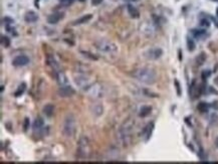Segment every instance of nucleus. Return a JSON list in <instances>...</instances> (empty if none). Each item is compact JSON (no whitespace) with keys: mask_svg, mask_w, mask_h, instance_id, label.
Here are the masks:
<instances>
[{"mask_svg":"<svg viewBox=\"0 0 218 164\" xmlns=\"http://www.w3.org/2000/svg\"><path fill=\"white\" fill-rule=\"evenodd\" d=\"M90 111L95 116H101L103 112H104V108H103V105L100 104V103H95L94 105L90 106Z\"/></svg>","mask_w":218,"mask_h":164,"instance_id":"obj_16","label":"nucleus"},{"mask_svg":"<svg viewBox=\"0 0 218 164\" xmlns=\"http://www.w3.org/2000/svg\"><path fill=\"white\" fill-rule=\"evenodd\" d=\"M43 127H44V121H43V119L41 118V117H37L33 122V131L34 132L39 131V130H41Z\"/></svg>","mask_w":218,"mask_h":164,"instance_id":"obj_20","label":"nucleus"},{"mask_svg":"<svg viewBox=\"0 0 218 164\" xmlns=\"http://www.w3.org/2000/svg\"><path fill=\"white\" fill-rule=\"evenodd\" d=\"M216 145H217V147H218V138L216 139Z\"/></svg>","mask_w":218,"mask_h":164,"instance_id":"obj_40","label":"nucleus"},{"mask_svg":"<svg viewBox=\"0 0 218 164\" xmlns=\"http://www.w3.org/2000/svg\"><path fill=\"white\" fill-rule=\"evenodd\" d=\"M3 22H5V26H8V25H11L12 23H14V20L11 18H9V17H5V18H3Z\"/></svg>","mask_w":218,"mask_h":164,"instance_id":"obj_32","label":"nucleus"},{"mask_svg":"<svg viewBox=\"0 0 218 164\" xmlns=\"http://www.w3.org/2000/svg\"><path fill=\"white\" fill-rule=\"evenodd\" d=\"M195 60H196V63H197V65H202L203 63H205V60H206V53H201L197 58H196Z\"/></svg>","mask_w":218,"mask_h":164,"instance_id":"obj_25","label":"nucleus"},{"mask_svg":"<svg viewBox=\"0 0 218 164\" xmlns=\"http://www.w3.org/2000/svg\"><path fill=\"white\" fill-rule=\"evenodd\" d=\"M75 83L85 92H87V90L94 84L90 75L85 73H77V75H75Z\"/></svg>","mask_w":218,"mask_h":164,"instance_id":"obj_6","label":"nucleus"},{"mask_svg":"<svg viewBox=\"0 0 218 164\" xmlns=\"http://www.w3.org/2000/svg\"><path fill=\"white\" fill-rule=\"evenodd\" d=\"M216 15H217V16H218V8H217V9H216Z\"/></svg>","mask_w":218,"mask_h":164,"instance_id":"obj_41","label":"nucleus"},{"mask_svg":"<svg viewBox=\"0 0 218 164\" xmlns=\"http://www.w3.org/2000/svg\"><path fill=\"white\" fill-rule=\"evenodd\" d=\"M1 45L4 47H9V45H10V40H9L8 36L1 35Z\"/></svg>","mask_w":218,"mask_h":164,"instance_id":"obj_26","label":"nucleus"},{"mask_svg":"<svg viewBox=\"0 0 218 164\" xmlns=\"http://www.w3.org/2000/svg\"><path fill=\"white\" fill-rule=\"evenodd\" d=\"M132 76L134 79L145 85H153L157 81V73L155 72V70L151 68H137L133 72Z\"/></svg>","mask_w":218,"mask_h":164,"instance_id":"obj_1","label":"nucleus"},{"mask_svg":"<svg viewBox=\"0 0 218 164\" xmlns=\"http://www.w3.org/2000/svg\"><path fill=\"white\" fill-rule=\"evenodd\" d=\"M65 17L63 12H53L47 17V22L49 24H56Z\"/></svg>","mask_w":218,"mask_h":164,"instance_id":"obj_12","label":"nucleus"},{"mask_svg":"<svg viewBox=\"0 0 218 164\" xmlns=\"http://www.w3.org/2000/svg\"><path fill=\"white\" fill-rule=\"evenodd\" d=\"M214 83H215V84H216V85L218 86V77L216 78V79H215V81H214Z\"/></svg>","mask_w":218,"mask_h":164,"instance_id":"obj_37","label":"nucleus"},{"mask_svg":"<svg viewBox=\"0 0 218 164\" xmlns=\"http://www.w3.org/2000/svg\"><path fill=\"white\" fill-rule=\"evenodd\" d=\"M57 94L58 96L62 98H70L75 94V90L70 85L60 86V88L57 90Z\"/></svg>","mask_w":218,"mask_h":164,"instance_id":"obj_9","label":"nucleus"},{"mask_svg":"<svg viewBox=\"0 0 218 164\" xmlns=\"http://www.w3.org/2000/svg\"><path fill=\"white\" fill-rule=\"evenodd\" d=\"M77 130V121L75 117L72 114H67L63 120L62 124V134L67 138H70L75 135Z\"/></svg>","mask_w":218,"mask_h":164,"instance_id":"obj_3","label":"nucleus"},{"mask_svg":"<svg viewBox=\"0 0 218 164\" xmlns=\"http://www.w3.org/2000/svg\"><path fill=\"white\" fill-rule=\"evenodd\" d=\"M212 107L214 108V109H218V102H213Z\"/></svg>","mask_w":218,"mask_h":164,"instance_id":"obj_36","label":"nucleus"},{"mask_svg":"<svg viewBox=\"0 0 218 164\" xmlns=\"http://www.w3.org/2000/svg\"><path fill=\"white\" fill-rule=\"evenodd\" d=\"M28 128H29V119L28 118H25V119H24V124H23V130H24V132L27 131Z\"/></svg>","mask_w":218,"mask_h":164,"instance_id":"obj_34","label":"nucleus"},{"mask_svg":"<svg viewBox=\"0 0 218 164\" xmlns=\"http://www.w3.org/2000/svg\"><path fill=\"white\" fill-rule=\"evenodd\" d=\"M191 34L193 37L197 38V40H202L206 36V30L205 29H200V28H195L191 30Z\"/></svg>","mask_w":218,"mask_h":164,"instance_id":"obj_17","label":"nucleus"},{"mask_svg":"<svg viewBox=\"0 0 218 164\" xmlns=\"http://www.w3.org/2000/svg\"><path fill=\"white\" fill-rule=\"evenodd\" d=\"M187 47L189 51H193L195 50V42H194V40L190 37H187Z\"/></svg>","mask_w":218,"mask_h":164,"instance_id":"obj_27","label":"nucleus"},{"mask_svg":"<svg viewBox=\"0 0 218 164\" xmlns=\"http://www.w3.org/2000/svg\"><path fill=\"white\" fill-rule=\"evenodd\" d=\"M154 128H155V124L154 122H150L149 124H147V126L143 129V132H142V137L144 138L145 142H148L150 140L152 133L154 131Z\"/></svg>","mask_w":218,"mask_h":164,"instance_id":"obj_11","label":"nucleus"},{"mask_svg":"<svg viewBox=\"0 0 218 164\" xmlns=\"http://www.w3.org/2000/svg\"><path fill=\"white\" fill-rule=\"evenodd\" d=\"M78 1H80V2H84V1H85V0H78Z\"/></svg>","mask_w":218,"mask_h":164,"instance_id":"obj_42","label":"nucleus"},{"mask_svg":"<svg viewBox=\"0 0 218 164\" xmlns=\"http://www.w3.org/2000/svg\"><path fill=\"white\" fill-rule=\"evenodd\" d=\"M28 63H29V58L27 57V55H17V57L14 58L13 60H12V65L16 68L25 67V65H27Z\"/></svg>","mask_w":218,"mask_h":164,"instance_id":"obj_10","label":"nucleus"},{"mask_svg":"<svg viewBox=\"0 0 218 164\" xmlns=\"http://www.w3.org/2000/svg\"><path fill=\"white\" fill-rule=\"evenodd\" d=\"M117 137L119 139L120 143L127 147L132 140V123L131 122H125V123L120 127L119 131L117 133Z\"/></svg>","mask_w":218,"mask_h":164,"instance_id":"obj_2","label":"nucleus"},{"mask_svg":"<svg viewBox=\"0 0 218 164\" xmlns=\"http://www.w3.org/2000/svg\"><path fill=\"white\" fill-rule=\"evenodd\" d=\"M80 53H82V55H84L85 58H90V60H98V57H95V55H93V53H89V51H84V50H80Z\"/></svg>","mask_w":218,"mask_h":164,"instance_id":"obj_28","label":"nucleus"},{"mask_svg":"<svg viewBox=\"0 0 218 164\" xmlns=\"http://www.w3.org/2000/svg\"><path fill=\"white\" fill-rule=\"evenodd\" d=\"M197 110L201 114H205L209 111V105L205 102H200L199 104L197 105Z\"/></svg>","mask_w":218,"mask_h":164,"instance_id":"obj_23","label":"nucleus"},{"mask_svg":"<svg viewBox=\"0 0 218 164\" xmlns=\"http://www.w3.org/2000/svg\"><path fill=\"white\" fill-rule=\"evenodd\" d=\"M25 90H26V84H25V83H21V84L19 85L17 91L14 93V96H15V97H20L21 95H23V93L25 92Z\"/></svg>","mask_w":218,"mask_h":164,"instance_id":"obj_24","label":"nucleus"},{"mask_svg":"<svg viewBox=\"0 0 218 164\" xmlns=\"http://www.w3.org/2000/svg\"><path fill=\"white\" fill-rule=\"evenodd\" d=\"M151 112H152L151 106H143L140 109V111H139V116L141 118H145V117H148L151 114Z\"/></svg>","mask_w":218,"mask_h":164,"instance_id":"obj_22","label":"nucleus"},{"mask_svg":"<svg viewBox=\"0 0 218 164\" xmlns=\"http://www.w3.org/2000/svg\"><path fill=\"white\" fill-rule=\"evenodd\" d=\"M210 1H213V2H217V3H218V0H210Z\"/></svg>","mask_w":218,"mask_h":164,"instance_id":"obj_39","label":"nucleus"},{"mask_svg":"<svg viewBox=\"0 0 218 164\" xmlns=\"http://www.w3.org/2000/svg\"><path fill=\"white\" fill-rule=\"evenodd\" d=\"M103 2V0H92V4L93 5H99Z\"/></svg>","mask_w":218,"mask_h":164,"instance_id":"obj_35","label":"nucleus"},{"mask_svg":"<svg viewBox=\"0 0 218 164\" xmlns=\"http://www.w3.org/2000/svg\"><path fill=\"white\" fill-rule=\"evenodd\" d=\"M210 75H211L210 70H203V72H202V80L205 81L208 77H209Z\"/></svg>","mask_w":218,"mask_h":164,"instance_id":"obj_33","label":"nucleus"},{"mask_svg":"<svg viewBox=\"0 0 218 164\" xmlns=\"http://www.w3.org/2000/svg\"><path fill=\"white\" fill-rule=\"evenodd\" d=\"M95 46L99 51L108 55H114L118 51V45L111 40H98L95 42Z\"/></svg>","mask_w":218,"mask_h":164,"instance_id":"obj_5","label":"nucleus"},{"mask_svg":"<svg viewBox=\"0 0 218 164\" xmlns=\"http://www.w3.org/2000/svg\"><path fill=\"white\" fill-rule=\"evenodd\" d=\"M93 18V15L92 14H85V15L80 17V18H77V20L72 21V25H80V24H85L87 22H89L90 19Z\"/></svg>","mask_w":218,"mask_h":164,"instance_id":"obj_19","label":"nucleus"},{"mask_svg":"<svg viewBox=\"0 0 218 164\" xmlns=\"http://www.w3.org/2000/svg\"><path fill=\"white\" fill-rule=\"evenodd\" d=\"M54 105L52 104H46L44 107L42 108V112L43 114L45 115L46 117H48V118H50V117L53 116V114H54Z\"/></svg>","mask_w":218,"mask_h":164,"instance_id":"obj_18","label":"nucleus"},{"mask_svg":"<svg viewBox=\"0 0 218 164\" xmlns=\"http://www.w3.org/2000/svg\"><path fill=\"white\" fill-rule=\"evenodd\" d=\"M90 151H92V147H90L89 138L85 136H82L77 142V157L80 159L89 158V156L90 155Z\"/></svg>","mask_w":218,"mask_h":164,"instance_id":"obj_4","label":"nucleus"},{"mask_svg":"<svg viewBox=\"0 0 218 164\" xmlns=\"http://www.w3.org/2000/svg\"><path fill=\"white\" fill-rule=\"evenodd\" d=\"M174 84H175L176 90H177V95L180 97L181 96V86H180V83L178 82V80H175V81H174Z\"/></svg>","mask_w":218,"mask_h":164,"instance_id":"obj_30","label":"nucleus"},{"mask_svg":"<svg viewBox=\"0 0 218 164\" xmlns=\"http://www.w3.org/2000/svg\"><path fill=\"white\" fill-rule=\"evenodd\" d=\"M46 62H47V65H49L54 72L60 70V65H58L57 60H55V58L53 57V55H47V58H46Z\"/></svg>","mask_w":218,"mask_h":164,"instance_id":"obj_15","label":"nucleus"},{"mask_svg":"<svg viewBox=\"0 0 218 164\" xmlns=\"http://www.w3.org/2000/svg\"><path fill=\"white\" fill-rule=\"evenodd\" d=\"M200 25L203 26V27H209L210 26V21L205 17V18H201L200 19Z\"/></svg>","mask_w":218,"mask_h":164,"instance_id":"obj_29","label":"nucleus"},{"mask_svg":"<svg viewBox=\"0 0 218 164\" xmlns=\"http://www.w3.org/2000/svg\"><path fill=\"white\" fill-rule=\"evenodd\" d=\"M24 20H25V22H27V23L36 22V21L38 20V14L32 10L26 12L25 15H24Z\"/></svg>","mask_w":218,"mask_h":164,"instance_id":"obj_14","label":"nucleus"},{"mask_svg":"<svg viewBox=\"0 0 218 164\" xmlns=\"http://www.w3.org/2000/svg\"><path fill=\"white\" fill-rule=\"evenodd\" d=\"M58 1L60 2V3L62 4V5L65 6H70L72 4V2L75 1V0H58Z\"/></svg>","mask_w":218,"mask_h":164,"instance_id":"obj_31","label":"nucleus"},{"mask_svg":"<svg viewBox=\"0 0 218 164\" xmlns=\"http://www.w3.org/2000/svg\"><path fill=\"white\" fill-rule=\"evenodd\" d=\"M55 79H56L57 84L60 86L68 85V79L62 70H57V72H55Z\"/></svg>","mask_w":218,"mask_h":164,"instance_id":"obj_13","label":"nucleus"},{"mask_svg":"<svg viewBox=\"0 0 218 164\" xmlns=\"http://www.w3.org/2000/svg\"><path fill=\"white\" fill-rule=\"evenodd\" d=\"M127 9H128V12L132 18H139V17H140V12H139V10L136 7L129 4V5L127 6Z\"/></svg>","mask_w":218,"mask_h":164,"instance_id":"obj_21","label":"nucleus"},{"mask_svg":"<svg viewBox=\"0 0 218 164\" xmlns=\"http://www.w3.org/2000/svg\"><path fill=\"white\" fill-rule=\"evenodd\" d=\"M163 55V50L160 47H152L149 48L145 53V58L150 60H159Z\"/></svg>","mask_w":218,"mask_h":164,"instance_id":"obj_8","label":"nucleus"},{"mask_svg":"<svg viewBox=\"0 0 218 164\" xmlns=\"http://www.w3.org/2000/svg\"><path fill=\"white\" fill-rule=\"evenodd\" d=\"M127 1H132V2H137V1H140V0H127Z\"/></svg>","mask_w":218,"mask_h":164,"instance_id":"obj_38","label":"nucleus"},{"mask_svg":"<svg viewBox=\"0 0 218 164\" xmlns=\"http://www.w3.org/2000/svg\"><path fill=\"white\" fill-rule=\"evenodd\" d=\"M104 87L100 84V83H94L89 89L87 90V95L90 98H94V99H100L104 96Z\"/></svg>","mask_w":218,"mask_h":164,"instance_id":"obj_7","label":"nucleus"}]
</instances>
